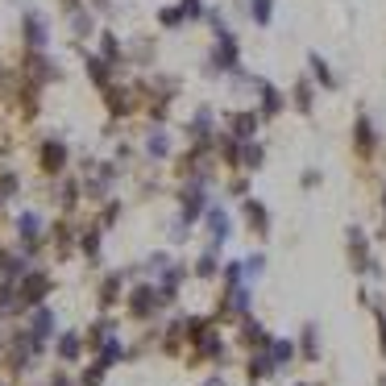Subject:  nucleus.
Wrapping results in <instances>:
<instances>
[{
	"label": "nucleus",
	"instance_id": "nucleus-1",
	"mask_svg": "<svg viewBox=\"0 0 386 386\" xmlns=\"http://www.w3.org/2000/svg\"><path fill=\"white\" fill-rule=\"evenodd\" d=\"M212 67H217V71H237V42H233V33H229V29H220V33H217Z\"/></svg>",
	"mask_w": 386,
	"mask_h": 386
},
{
	"label": "nucleus",
	"instance_id": "nucleus-2",
	"mask_svg": "<svg viewBox=\"0 0 386 386\" xmlns=\"http://www.w3.org/2000/svg\"><path fill=\"white\" fill-rule=\"evenodd\" d=\"M25 46L29 50H46L50 42V25L42 21V13H25Z\"/></svg>",
	"mask_w": 386,
	"mask_h": 386
},
{
	"label": "nucleus",
	"instance_id": "nucleus-3",
	"mask_svg": "<svg viewBox=\"0 0 386 386\" xmlns=\"http://www.w3.org/2000/svg\"><path fill=\"white\" fill-rule=\"evenodd\" d=\"M38 158H42V170H46V174H58V170L67 167V145L50 137V142H42V154H38Z\"/></svg>",
	"mask_w": 386,
	"mask_h": 386
},
{
	"label": "nucleus",
	"instance_id": "nucleus-4",
	"mask_svg": "<svg viewBox=\"0 0 386 386\" xmlns=\"http://www.w3.org/2000/svg\"><path fill=\"white\" fill-rule=\"evenodd\" d=\"M245 224H249L258 237H266V233H270V212H266L262 199H245Z\"/></svg>",
	"mask_w": 386,
	"mask_h": 386
},
{
	"label": "nucleus",
	"instance_id": "nucleus-5",
	"mask_svg": "<svg viewBox=\"0 0 386 386\" xmlns=\"http://www.w3.org/2000/svg\"><path fill=\"white\" fill-rule=\"evenodd\" d=\"M199 212H204V179H195L183 192V220L192 224V220H199Z\"/></svg>",
	"mask_w": 386,
	"mask_h": 386
},
{
	"label": "nucleus",
	"instance_id": "nucleus-6",
	"mask_svg": "<svg viewBox=\"0 0 386 386\" xmlns=\"http://www.w3.org/2000/svg\"><path fill=\"white\" fill-rule=\"evenodd\" d=\"M104 100H108V113L113 117H129L133 113V92H125V88H104Z\"/></svg>",
	"mask_w": 386,
	"mask_h": 386
},
{
	"label": "nucleus",
	"instance_id": "nucleus-7",
	"mask_svg": "<svg viewBox=\"0 0 386 386\" xmlns=\"http://www.w3.org/2000/svg\"><path fill=\"white\" fill-rule=\"evenodd\" d=\"M21 278H25V274H21ZM46 291H50V278H46V274H29V278H25V287H21V299H25V303H38Z\"/></svg>",
	"mask_w": 386,
	"mask_h": 386
},
{
	"label": "nucleus",
	"instance_id": "nucleus-8",
	"mask_svg": "<svg viewBox=\"0 0 386 386\" xmlns=\"http://www.w3.org/2000/svg\"><path fill=\"white\" fill-rule=\"evenodd\" d=\"M258 92H262V113L266 117H278L283 113V92L270 88V83H258Z\"/></svg>",
	"mask_w": 386,
	"mask_h": 386
},
{
	"label": "nucleus",
	"instance_id": "nucleus-9",
	"mask_svg": "<svg viewBox=\"0 0 386 386\" xmlns=\"http://www.w3.org/2000/svg\"><path fill=\"white\" fill-rule=\"evenodd\" d=\"M308 67H312V79H315V83H324V88H337V75L328 71V63H324L320 54H308Z\"/></svg>",
	"mask_w": 386,
	"mask_h": 386
},
{
	"label": "nucleus",
	"instance_id": "nucleus-10",
	"mask_svg": "<svg viewBox=\"0 0 386 386\" xmlns=\"http://www.w3.org/2000/svg\"><path fill=\"white\" fill-rule=\"evenodd\" d=\"M254 133H258V117H254V113H237V117H233V137L245 142V137H254Z\"/></svg>",
	"mask_w": 386,
	"mask_h": 386
},
{
	"label": "nucleus",
	"instance_id": "nucleus-11",
	"mask_svg": "<svg viewBox=\"0 0 386 386\" xmlns=\"http://www.w3.org/2000/svg\"><path fill=\"white\" fill-rule=\"evenodd\" d=\"M29 75H33L38 83H50V79H58V67H54V63H46V58H38V54H33V58H29Z\"/></svg>",
	"mask_w": 386,
	"mask_h": 386
},
{
	"label": "nucleus",
	"instance_id": "nucleus-12",
	"mask_svg": "<svg viewBox=\"0 0 386 386\" xmlns=\"http://www.w3.org/2000/svg\"><path fill=\"white\" fill-rule=\"evenodd\" d=\"M17 229H21L25 245H29V249H33V245H38V233H42V220L33 217V212H25V217L17 220Z\"/></svg>",
	"mask_w": 386,
	"mask_h": 386
},
{
	"label": "nucleus",
	"instance_id": "nucleus-13",
	"mask_svg": "<svg viewBox=\"0 0 386 386\" xmlns=\"http://www.w3.org/2000/svg\"><path fill=\"white\" fill-rule=\"evenodd\" d=\"M208 229H212V241H229V217H224V212H220V208H212V212H208Z\"/></svg>",
	"mask_w": 386,
	"mask_h": 386
},
{
	"label": "nucleus",
	"instance_id": "nucleus-14",
	"mask_svg": "<svg viewBox=\"0 0 386 386\" xmlns=\"http://www.w3.org/2000/svg\"><path fill=\"white\" fill-rule=\"evenodd\" d=\"M88 75L96 79L100 88H108V83H113V67H108V58H88Z\"/></svg>",
	"mask_w": 386,
	"mask_h": 386
},
{
	"label": "nucleus",
	"instance_id": "nucleus-15",
	"mask_svg": "<svg viewBox=\"0 0 386 386\" xmlns=\"http://www.w3.org/2000/svg\"><path fill=\"white\" fill-rule=\"evenodd\" d=\"M349 254H353V262L358 266H370V245H365V237L358 233V229L349 233Z\"/></svg>",
	"mask_w": 386,
	"mask_h": 386
},
{
	"label": "nucleus",
	"instance_id": "nucleus-16",
	"mask_svg": "<svg viewBox=\"0 0 386 386\" xmlns=\"http://www.w3.org/2000/svg\"><path fill=\"white\" fill-rule=\"evenodd\" d=\"M358 150H362V154H374V125L365 121V117H358Z\"/></svg>",
	"mask_w": 386,
	"mask_h": 386
},
{
	"label": "nucleus",
	"instance_id": "nucleus-17",
	"mask_svg": "<svg viewBox=\"0 0 386 386\" xmlns=\"http://www.w3.org/2000/svg\"><path fill=\"white\" fill-rule=\"evenodd\" d=\"M154 303H158V295H154L150 287H142L137 295H133V312H137V315H150V312H154Z\"/></svg>",
	"mask_w": 386,
	"mask_h": 386
},
{
	"label": "nucleus",
	"instance_id": "nucleus-18",
	"mask_svg": "<svg viewBox=\"0 0 386 386\" xmlns=\"http://www.w3.org/2000/svg\"><path fill=\"white\" fill-rule=\"evenodd\" d=\"M145 154H150V158H167V154H170L167 133H150V142H145Z\"/></svg>",
	"mask_w": 386,
	"mask_h": 386
},
{
	"label": "nucleus",
	"instance_id": "nucleus-19",
	"mask_svg": "<svg viewBox=\"0 0 386 386\" xmlns=\"http://www.w3.org/2000/svg\"><path fill=\"white\" fill-rule=\"evenodd\" d=\"M270 9H274V0H249V13L258 25H270Z\"/></svg>",
	"mask_w": 386,
	"mask_h": 386
},
{
	"label": "nucleus",
	"instance_id": "nucleus-20",
	"mask_svg": "<svg viewBox=\"0 0 386 386\" xmlns=\"http://www.w3.org/2000/svg\"><path fill=\"white\" fill-rule=\"evenodd\" d=\"M295 104H299V113H312V88L308 83H295Z\"/></svg>",
	"mask_w": 386,
	"mask_h": 386
},
{
	"label": "nucleus",
	"instance_id": "nucleus-21",
	"mask_svg": "<svg viewBox=\"0 0 386 386\" xmlns=\"http://www.w3.org/2000/svg\"><path fill=\"white\" fill-rule=\"evenodd\" d=\"M100 42H104V58H108V63H117V58H121V42H117L113 33H104Z\"/></svg>",
	"mask_w": 386,
	"mask_h": 386
},
{
	"label": "nucleus",
	"instance_id": "nucleus-22",
	"mask_svg": "<svg viewBox=\"0 0 386 386\" xmlns=\"http://www.w3.org/2000/svg\"><path fill=\"white\" fill-rule=\"evenodd\" d=\"M262 158H266L262 145H245V150H241V162H245V167H262Z\"/></svg>",
	"mask_w": 386,
	"mask_h": 386
},
{
	"label": "nucleus",
	"instance_id": "nucleus-23",
	"mask_svg": "<svg viewBox=\"0 0 386 386\" xmlns=\"http://www.w3.org/2000/svg\"><path fill=\"white\" fill-rule=\"evenodd\" d=\"M71 29H75V33H79V38H83V33H92V17L75 9V17H71Z\"/></svg>",
	"mask_w": 386,
	"mask_h": 386
},
{
	"label": "nucleus",
	"instance_id": "nucleus-24",
	"mask_svg": "<svg viewBox=\"0 0 386 386\" xmlns=\"http://www.w3.org/2000/svg\"><path fill=\"white\" fill-rule=\"evenodd\" d=\"M245 340H249V345H258V349H266V333L258 328V324H245Z\"/></svg>",
	"mask_w": 386,
	"mask_h": 386
},
{
	"label": "nucleus",
	"instance_id": "nucleus-25",
	"mask_svg": "<svg viewBox=\"0 0 386 386\" xmlns=\"http://www.w3.org/2000/svg\"><path fill=\"white\" fill-rule=\"evenodd\" d=\"M179 9H183V17H187V21H195V17H204V9H199V0H183Z\"/></svg>",
	"mask_w": 386,
	"mask_h": 386
},
{
	"label": "nucleus",
	"instance_id": "nucleus-26",
	"mask_svg": "<svg viewBox=\"0 0 386 386\" xmlns=\"http://www.w3.org/2000/svg\"><path fill=\"white\" fill-rule=\"evenodd\" d=\"M183 21V9H162V25H179Z\"/></svg>",
	"mask_w": 386,
	"mask_h": 386
},
{
	"label": "nucleus",
	"instance_id": "nucleus-27",
	"mask_svg": "<svg viewBox=\"0 0 386 386\" xmlns=\"http://www.w3.org/2000/svg\"><path fill=\"white\" fill-rule=\"evenodd\" d=\"M100 249V233H83V254H96Z\"/></svg>",
	"mask_w": 386,
	"mask_h": 386
},
{
	"label": "nucleus",
	"instance_id": "nucleus-28",
	"mask_svg": "<svg viewBox=\"0 0 386 386\" xmlns=\"http://www.w3.org/2000/svg\"><path fill=\"white\" fill-rule=\"evenodd\" d=\"M79 353V337H63V358H75Z\"/></svg>",
	"mask_w": 386,
	"mask_h": 386
},
{
	"label": "nucleus",
	"instance_id": "nucleus-29",
	"mask_svg": "<svg viewBox=\"0 0 386 386\" xmlns=\"http://www.w3.org/2000/svg\"><path fill=\"white\" fill-rule=\"evenodd\" d=\"M17 192V174H4V179H0V195H13Z\"/></svg>",
	"mask_w": 386,
	"mask_h": 386
},
{
	"label": "nucleus",
	"instance_id": "nucleus-30",
	"mask_svg": "<svg viewBox=\"0 0 386 386\" xmlns=\"http://www.w3.org/2000/svg\"><path fill=\"white\" fill-rule=\"evenodd\" d=\"M212 270H217V258H212V254H208V258H199V274H204V278H208Z\"/></svg>",
	"mask_w": 386,
	"mask_h": 386
},
{
	"label": "nucleus",
	"instance_id": "nucleus-31",
	"mask_svg": "<svg viewBox=\"0 0 386 386\" xmlns=\"http://www.w3.org/2000/svg\"><path fill=\"white\" fill-rule=\"evenodd\" d=\"M270 358H274V362H287V358H291V340H287V345H274V353H270Z\"/></svg>",
	"mask_w": 386,
	"mask_h": 386
},
{
	"label": "nucleus",
	"instance_id": "nucleus-32",
	"mask_svg": "<svg viewBox=\"0 0 386 386\" xmlns=\"http://www.w3.org/2000/svg\"><path fill=\"white\" fill-rule=\"evenodd\" d=\"M63 4H67V9H71V13H75V9H79V0H63Z\"/></svg>",
	"mask_w": 386,
	"mask_h": 386
},
{
	"label": "nucleus",
	"instance_id": "nucleus-33",
	"mask_svg": "<svg viewBox=\"0 0 386 386\" xmlns=\"http://www.w3.org/2000/svg\"><path fill=\"white\" fill-rule=\"evenodd\" d=\"M382 237H386V199H382Z\"/></svg>",
	"mask_w": 386,
	"mask_h": 386
}]
</instances>
